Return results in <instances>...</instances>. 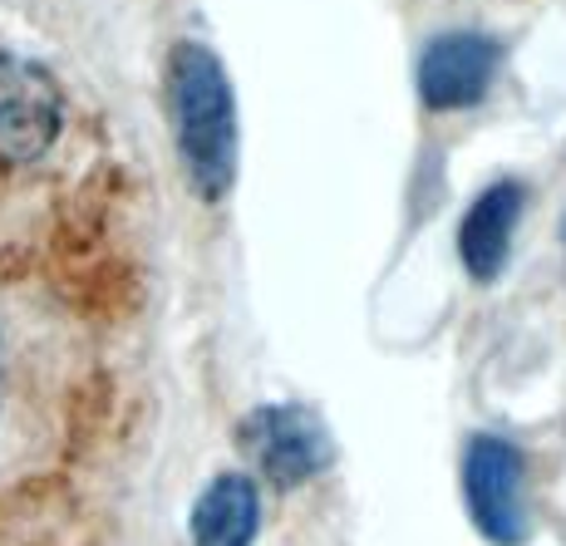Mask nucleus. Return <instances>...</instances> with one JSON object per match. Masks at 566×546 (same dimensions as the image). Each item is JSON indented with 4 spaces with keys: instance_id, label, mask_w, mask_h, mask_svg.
<instances>
[{
    "instance_id": "obj_8",
    "label": "nucleus",
    "mask_w": 566,
    "mask_h": 546,
    "mask_svg": "<svg viewBox=\"0 0 566 546\" xmlns=\"http://www.w3.org/2000/svg\"><path fill=\"white\" fill-rule=\"evenodd\" d=\"M261 527V493L247 473H217L192 502V546H252Z\"/></svg>"
},
{
    "instance_id": "obj_6",
    "label": "nucleus",
    "mask_w": 566,
    "mask_h": 546,
    "mask_svg": "<svg viewBox=\"0 0 566 546\" xmlns=\"http://www.w3.org/2000/svg\"><path fill=\"white\" fill-rule=\"evenodd\" d=\"M0 546H94V527L70 487L35 483L0 497Z\"/></svg>"
},
{
    "instance_id": "obj_7",
    "label": "nucleus",
    "mask_w": 566,
    "mask_h": 546,
    "mask_svg": "<svg viewBox=\"0 0 566 546\" xmlns=\"http://www.w3.org/2000/svg\"><path fill=\"white\" fill-rule=\"evenodd\" d=\"M522 222V188L517 182H493L473 198V207L459 222V256L463 271L473 281H497V271L507 266V251H513V232Z\"/></svg>"
},
{
    "instance_id": "obj_5",
    "label": "nucleus",
    "mask_w": 566,
    "mask_h": 546,
    "mask_svg": "<svg viewBox=\"0 0 566 546\" xmlns=\"http://www.w3.org/2000/svg\"><path fill=\"white\" fill-rule=\"evenodd\" d=\"M497 50L493 35L483 30H443L433 35L419 54V99L433 114H449V108H468L488 94L497 74Z\"/></svg>"
},
{
    "instance_id": "obj_3",
    "label": "nucleus",
    "mask_w": 566,
    "mask_h": 546,
    "mask_svg": "<svg viewBox=\"0 0 566 546\" xmlns=\"http://www.w3.org/2000/svg\"><path fill=\"white\" fill-rule=\"evenodd\" d=\"M64 128V94L45 64L0 54V158L35 162Z\"/></svg>"
},
{
    "instance_id": "obj_4",
    "label": "nucleus",
    "mask_w": 566,
    "mask_h": 546,
    "mask_svg": "<svg viewBox=\"0 0 566 546\" xmlns=\"http://www.w3.org/2000/svg\"><path fill=\"white\" fill-rule=\"evenodd\" d=\"M242 448L276 487L306 483V477L325 473L335 458V443H331V433H325L321 413L301 409V403H266V409L247 413Z\"/></svg>"
},
{
    "instance_id": "obj_9",
    "label": "nucleus",
    "mask_w": 566,
    "mask_h": 546,
    "mask_svg": "<svg viewBox=\"0 0 566 546\" xmlns=\"http://www.w3.org/2000/svg\"><path fill=\"white\" fill-rule=\"evenodd\" d=\"M562 251H566V212H562Z\"/></svg>"
},
{
    "instance_id": "obj_2",
    "label": "nucleus",
    "mask_w": 566,
    "mask_h": 546,
    "mask_svg": "<svg viewBox=\"0 0 566 546\" xmlns=\"http://www.w3.org/2000/svg\"><path fill=\"white\" fill-rule=\"evenodd\" d=\"M463 497L473 527L493 546L527 542V458L497 433H473L463 448Z\"/></svg>"
},
{
    "instance_id": "obj_1",
    "label": "nucleus",
    "mask_w": 566,
    "mask_h": 546,
    "mask_svg": "<svg viewBox=\"0 0 566 546\" xmlns=\"http://www.w3.org/2000/svg\"><path fill=\"white\" fill-rule=\"evenodd\" d=\"M168 99L182 172L207 202H222L237 182V94L227 64L198 40L168 54Z\"/></svg>"
}]
</instances>
